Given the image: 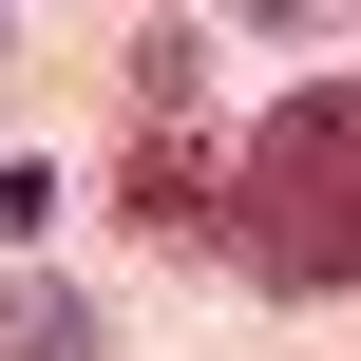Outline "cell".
I'll use <instances>...</instances> for the list:
<instances>
[{
	"mask_svg": "<svg viewBox=\"0 0 361 361\" xmlns=\"http://www.w3.org/2000/svg\"><path fill=\"white\" fill-rule=\"evenodd\" d=\"M228 267H247V286H286V305L361 286V76L286 95V114L228 152Z\"/></svg>",
	"mask_w": 361,
	"mask_h": 361,
	"instance_id": "cell-1",
	"label": "cell"
},
{
	"mask_svg": "<svg viewBox=\"0 0 361 361\" xmlns=\"http://www.w3.org/2000/svg\"><path fill=\"white\" fill-rule=\"evenodd\" d=\"M133 228H171V247H209V228H228V152L190 133V95L133 133Z\"/></svg>",
	"mask_w": 361,
	"mask_h": 361,
	"instance_id": "cell-2",
	"label": "cell"
},
{
	"mask_svg": "<svg viewBox=\"0 0 361 361\" xmlns=\"http://www.w3.org/2000/svg\"><path fill=\"white\" fill-rule=\"evenodd\" d=\"M19 361H95V305L76 286H19Z\"/></svg>",
	"mask_w": 361,
	"mask_h": 361,
	"instance_id": "cell-3",
	"label": "cell"
},
{
	"mask_svg": "<svg viewBox=\"0 0 361 361\" xmlns=\"http://www.w3.org/2000/svg\"><path fill=\"white\" fill-rule=\"evenodd\" d=\"M57 228V171H0V247H38Z\"/></svg>",
	"mask_w": 361,
	"mask_h": 361,
	"instance_id": "cell-4",
	"label": "cell"
},
{
	"mask_svg": "<svg viewBox=\"0 0 361 361\" xmlns=\"http://www.w3.org/2000/svg\"><path fill=\"white\" fill-rule=\"evenodd\" d=\"M228 19H267V38H324V19H361V0H228Z\"/></svg>",
	"mask_w": 361,
	"mask_h": 361,
	"instance_id": "cell-5",
	"label": "cell"
}]
</instances>
